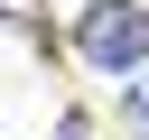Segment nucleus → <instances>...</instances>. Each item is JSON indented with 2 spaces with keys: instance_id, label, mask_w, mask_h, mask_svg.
Masks as SVG:
<instances>
[{
  "instance_id": "1",
  "label": "nucleus",
  "mask_w": 149,
  "mask_h": 140,
  "mask_svg": "<svg viewBox=\"0 0 149 140\" xmlns=\"http://www.w3.org/2000/svg\"><path fill=\"white\" fill-rule=\"evenodd\" d=\"M74 56H84L93 75L149 65V0H93V9L74 19Z\"/></svg>"
},
{
  "instance_id": "2",
  "label": "nucleus",
  "mask_w": 149,
  "mask_h": 140,
  "mask_svg": "<svg viewBox=\"0 0 149 140\" xmlns=\"http://www.w3.org/2000/svg\"><path fill=\"white\" fill-rule=\"evenodd\" d=\"M130 121H140V131H149V75H140V84H130Z\"/></svg>"
},
{
  "instance_id": "3",
  "label": "nucleus",
  "mask_w": 149,
  "mask_h": 140,
  "mask_svg": "<svg viewBox=\"0 0 149 140\" xmlns=\"http://www.w3.org/2000/svg\"><path fill=\"white\" fill-rule=\"evenodd\" d=\"M56 140H84V131H56Z\"/></svg>"
}]
</instances>
